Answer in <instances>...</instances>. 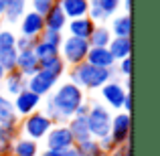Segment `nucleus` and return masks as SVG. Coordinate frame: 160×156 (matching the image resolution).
<instances>
[{
    "mask_svg": "<svg viewBox=\"0 0 160 156\" xmlns=\"http://www.w3.org/2000/svg\"><path fill=\"white\" fill-rule=\"evenodd\" d=\"M87 112H89V102L85 99L83 103H79V108L75 109V113H73V116H77V118H85V116H87Z\"/></svg>",
    "mask_w": 160,
    "mask_h": 156,
    "instance_id": "obj_38",
    "label": "nucleus"
},
{
    "mask_svg": "<svg viewBox=\"0 0 160 156\" xmlns=\"http://www.w3.org/2000/svg\"><path fill=\"white\" fill-rule=\"evenodd\" d=\"M109 41H112L109 28L106 24H95V28L91 33V37L87 39V43H89V47H108Z\"/></svg>",
    "mask_w": 160,
    "mask_h": 156,
    "instance_id": "obj_25",
    "label": "nucleus"
},
{
    "mask_svg": "<svg viewBox=\"0 0 160 156\" xmlns=\"http://www.w3.org/2000/svg\"><path fill=\"white\" fill-rule=\"evenodd\" d=\"M6 156H12V154H6Z\"/></svg>",
    "mask_w": 160,
    "mask_h": 156,
    "instance_id": "obj_44",
    "label": "nucleus"
},
{
    "mask_svg": "<svg viewBox=\"0 0 160 156\" xmlns=\"http://www.w3.org/2000/svg\"><path fill=\"white\" fill-rule=\"evenodd\" d=\"M27 6H28V0H8V6H6V12L2 16V23L6 24H18L20 16L27 12Z\"/></svg>",
    "mask_w": 160,
    "mask_h": 156,
    "instance_id": "obj_22",
    "label": "nucleus"
},
{
    "mask_svg": "<svg viewBox=\"0 0 160 156\" xmlns=\"http://www.w3.org/2000/svg\"><path fill=\"white\" fill-rule=\"evenodd\" d=\"M2 87L4 91L2 93H6L8 98H14V95H18L22 89H27V77H24L22 73H18V71H8L6 75H4V81H2Z\"/></svg>",
    "mask_w": 160,
    "mask_h": 156,
    "instance_id": "obj_15",
    "label": "nucleus"
},
{
    "mask_svg": "<svg viewBox=\"0 0 160 156\" xmlns=\"http://www.w3.org/2000/svg\"><path fill=\"white\" fill-rule=\"evenodd\" d=\"M122 112H126V113L132 112V93H128V95L124 98V103H122Z\"/></svg>",
    "mask_w": 160,
    "mask_h": 156,
    "instance_id": "obj_39",
    "label": "nucleus"
},
{
    "mask_svg": "<svg viewBox=\"0 0 160 156\" xmlns=\"http://www.w3.org/2000/svg\"><path fill=\"white\" fill-rule=\"evenodd\" d=\"M67 128H69V132H71V136H73L75 144L85 142V140H91V134H89V128H87V120H85V118L73 116L69 122H67Z\"/></svg>",
    "mask_w": 160,
    "mask_h": 156,
    "instance_id": "obj_21",
    "label": "nucleus"
},
{
    "mask_svg": "<svg viewBox=\"0 0 160 156\" xmlns=\"http://www.w3.org/2000/svg\"><path fill=\"white\" fill-rule=\"evenodd\" d=\"M120 6L126 10V14H130V8H132V0H122V4H120Z\"/></svg>",
    "mask_w": 160,
    "mask_h": 156,
    "instance_id": "obj_40",
    "label": "nucleus"
},
{
    "mask_svg": "<svg viewBox=\"0 0 160 156\" xmlns=\"http://www.w3.org/2000/svg\"><path fill=\"white\" fill-rule=\"evenodd\" d=\"M45 144L51 150H61V148H73L75 142L67 124H53V128L45 136Z\"/></svg>",
    "mask_w": 160,
    "mask_h": 156,
    "instance_id": "obj_10",
    "label": "nucleus"
},
{
    "mask_svg": "<svg viewBox=\"0 0 160 156\" xmlns=\"http://www.w3.org/2000/svg\"><path fill=\"white\" fill-rule=\"evenodd\" d=\"M108 28L112 33V37H126V39H130V35H132V16L130 14L112 16Z\"/></svg>",
    "mask_w": 160,
    "mask_h": 156,
    "instance_id": "obj_18",
    "label": "nucleus"
},
{
    "mask_svg": "<svg viewBox=\"0 0 160 156\" xmlns=\"http://www.w3.org/2000/svg\"><path fill=\"white\" fill-rule=\"evenodd\" d=\"M85 102V91L73 85L71 81H59L57 87L43 98L41 112L53 122V124H67L73 118L79 103Z\"/></svg>",
    "mask_w": 160,
    "mask_h": 156,
    "instance_id": "obj_1",
    "label": "nucleus"
},
{
    "mask_svg": "<svg viewBox=\"0 0 160 156\" xmlns=\"http://www.w3.org/2000/svg\"><path fill=\"white\" fill-rule=\"evenodd\" d=\"M55 4H59L67 20L87 16V0H55Z\"/></svg>",
    "mask_w": 160,
    "mask_h": 156,
    "instance_id": "obj_17",
    "label": "nucleus"
},
{
    "mask_svg": "<svg viewBox=\"0 0 160 156\" xmlns=\"http://www.w3.org/2000/svg\"><path fill=\"white\" fill-rule=\"evenodd\" d=\"M28 4H31V8H28V10H32V12H37V14L45 16L53 8L55 2H53V0H28Z\"/></svg>",
    "mask_w": 160,
    "mask_h": 156,
    "instance_id": "obj_32",
    "label": "nucleus"
},
{
    "mask_svg": "<svg viewBox=\"0 0 160 156\" xmlns=\"http://www.w3.org/2000/svg\"><path fill=\"white\" fill-rule=\"evenodd\" d=\"M108 51L112 53V57L118 61L122 59H128L130 53H132V39H126V37H112L108 45Z\"/></svg>",
    "mask_w": 160,
    "mask_h": 156,
    "instance_id": "obj_20",
    "label": "nucleus"
},
{
    "mask_svg": "<svg viewBox=\"0 0 160 156\" xmlns=\"http://www.w3.org/2000/svg\"><path fill=\"white\" fill-rule=\"evenodd\" d=\"M0 28H2V16H0Z\"/></svg>",
    "mask_w": 160,
    "mask_h": 156,
    "instance_id": "obj_43",
    "label": "nucleus"
},
{
    "mask_svg": "<svg viewBox=\"0 0 160 156\" xmlns=\"http://www.w3.org/2000/svg\"><path fill=\"white\" fill-rule=\"evenodd\" d=\"M112 109H108L102 102H89V112H87V128L93 140L108 136L109 134V124H112Z\"/></svg>",
    "mask_w": 160,
    "mask_h": 156,
    "instance_id": "obj_3",
    "label": "nucleus"
},
{
    "mask_svg": "<svg viewBox=\"0 0 160 156\" xmlns=\"http://www.w3.org/2000/svg\"><path fill=\"white\" fill-rule=\"evenodd\" d=\"M87 51H89V43H87V41L65 35L61 47H59V57L63 59V63H65L67 67H75V65L85 61Z\"/></svg>",
    "mask_w": 160,
    "mask_h": 156,
    "instance_id": "obj_5",
    "label": "nucleus"
},
{
    "mask_svg": "<svg viewBox=\"0 0 160 156\" xmlns=\"http://www.w3.org/2000/svg\"><path fill=\"white\" fill-rule=\"evenodd\" d=\"M59 81H61V79L55 77L53 73L39 69L35 75H31V77L27 79V89L32 91V93H37L39 98H47V95L51 93L55 87H57Z\"/></svg>",
    "mask_w": 160,
    "mask_h": 156,
    "instance_id": "obj_7",
    "label": "nucleus"
},
{
    "mask_svg": "<svg viewBox=\"0 0 160 156\" xmlns=\"http://www.w3.org/2000/svg\"><path fill=\"white\" fill-rule=\"evenodd\" d=\"M39 156H75V148H61V150L45 148V150H41Z\"/></svg>",
    "mask_w": 160,
    "mask_h": 156,
    "instance_id": "obj_35",
    "label": "nucleus"
},
{
    "mask_svg": "<svg viewBox=\"0 0 160 156\" xmlns=\"http://www.w3.org/2000/svg\"><path fill=\"white\" fill-rule=\"evenodd\" d=\"M53 128V122L45 116L43 112H35L27 118H20L18 120V130H20V136L28 138V140H35L41 142L45 140V136L49 134V130Z\"/></svg>",
    "mask_w": 160,
    "mask_h": 156,
    "instance_id": "obj_4",
    "label": "nucleus"
},
{
    "mask_svg": "<svg viewBox=\"0 0 160 156\" xmlns=\"http://www.w3.org/2000/svg\"><path fill=\"white\" fill-rule=\"evenodd\" d=\"M4 75H6V71H4L2 65H0V85H2V81H4Z\"/></svg>",
    "mask_w": 160,
    "mask_h": 156,
    "instance_id": "obj_42",
    "label": "nucleus"
},
{
    "mask_svg": "<svg viewBox=\"0 0 160 156\" xmlns=\"http://www.w3.org/2000/svg\"><path fill=\"white\" fill-rule=\"evenodd\" d=\"M63 39H65V33H57V31H47V28H45V31L41 33V37H39V41H43V43L51 45V47H57V49L61 47Z\"/></svg>",
    "mask_w": 160,
    "mask_h": 156,
    "instance_id": "obj_30",
    "label": "nucleus"
},
{
    "mask_svg": "<svg viewBox=\"0 0 160 156\" xmlns=\"http://www.w3.org/2000/svg\"><path fill=\"white\" fill-rule=\"evenodd\" d=\"M32 53L37 55V59H39V61H43V59H49V57L59 55V49L57 47H51V45H47V43H43V41H37Z\"/></svg>",
    "mask_w": 160,
    "mask_h": 156,
    "instance_id": "obj_29",
    "label": "nucleus"
},
{
    "mask_svg": "<svg viewBox=\"0 0 160 156\" xmlns=\"http://www.w3.org/2000/svg\"><path fill=\"white\" fill-rule=\"evenodd\" d=\"M41 102H43V98H39L37 93H32V91H28V89H22L18 95L12 98V105H14V112H16V116H18V120L39 112Z\"/></svg>",
    "mask_w": 160,
    "mask_h": 156,
    "instance_id": "obj_9",
    "label": "nucleus"
},
{
    "mask_svg": "<svg viewBox=\"0 0 160 156\" xmlns=\"http://www.w3.org/2000/svg\"><path fill=\"white\" fill-rule=\"evenodd\" d=\"M39 59H37V55L32 51H18V57H16V71L18 73H22L24 77H31V75H35L37 71H39Z\"/></svg>",
    "mask_w": 160,
    "mask_h": 156,
    "instance_id": "obj_16",
    "label": "nucleus"
},
{
    "mask_svg": "<svg viewBox=\"0 0 160 156\" xmlns=\"http://www.w3.org/2000/svg\"><path fill=\"white\" fill-rule=\"evenodd\" d=\"M116 73H118V77H130L132 75V57H128V59H122V61H118L116 63Z\"/></svg>",
    "mask_w": 160,
    "mask_h": 156,
    "instance_id": "obj_33",
    "label": "nucleus"
},
{
    "mask_svg": "<svg viewBox=\"0 0 160 156\" xmlns=\"http://www.w3.org/2000/svg\"><path fill=\"white\" fill-rule=\"evenodd\" d=\"M95 28V23L89 18V16H81V18H73V20H67V35L69 37H77V39H83L87 41L91 37V33H93Z\"/></svg>",
    "mask_w": 160,
    "mask_h": 156,
    "instance_id": "obj_12",
    "label": "nucleus"
},
{
    "mask_svg": "<svg viewBox=\"0 0 160 156\" xmlns=\"http://www.w3.org/2000/svg\"><path fill=\"white\" fill-rule=\"evenodd\" d=\"M16 49V33L12 28H0V53Z\"/></svg>",
    "mask_w": 160,
    "mask_h": 156,
    "instance_id": "obj_28",
    "label": "nucleus"
},
{
    "mask_svg": "<svg viewBox=\"0 0 160 156\" xmlns=\"http://www.w3.org/2000/svg\"><path fill=\"white\" fill-rule=\"evenodd\" d=\"M120 4H122V0H99L102 12H103V16H106L108 20L112 18V16L118 14V10H120Z\"/></svg>",
    "mask_w": 160,
    "mask_h": 156,
    "instance_id": "obj_31",
    "label": "nucleus"
},
{
    "mask_svg": "<svg viewBox=\"0 0 160 156\" xmlns=\"http://www.w3.org/2000/svg\"><path fill=\"white\" fill-rule=\"evenodd\" d=\"M6 6H8V0H0V16H4V12H6Z\"/></svg>",
    "mask_w": 160,
    "mask_h": 156,
    "instance_id": "obj_41",
    "label": "nucleus"
},
{
    "mask_svg": "<svg viewBox=\"0 0 160 156\" xmlns=\"http://www.w3.org/2000/svg\"><path fill=\"white\" fill-rule=\"evenodd\" d=\"M20 136L18 122H8V124H0V156H6L12 152V144L16 138Z\"/></svg>",
    "mask_w": 160,
    "mask_h": 156,
    "instance_id": "obj_13",
    "label": "nucleus"
},
{
    "mask_svg": "<svg viewBox=\"0 0 160 156\" xmlns=\"http://www.w3.org/2000/svg\"><path fill=\"white\" fill-rule=\"evenodd\" d=\"M73 148H75V156H108L99 148L98 140H93V138H91V140H85V142H79Z\"/></svg>",
    "mask_w": 160,
    "mask_h": 156,
    "instance_id": "obj_27",
    "label": "nucleus"
},
{
    "mask_svg": "<svg viewBox=\"0 0 160 156\" xmlns=\"http://www.w3.org/2000/svg\"><path fill=\"white\" fill-rule=\"evenodd\" d=\"M43 31H45L43 16L27 8V12H24V14L20 16V20H18V35L31 37V39H39Z\"/></svg>",
    "mask_w": 160,
    "mask_h": 156,
    "instance_id": "obj_11",
    "label": "nucleus"
},
{
    "mask_svg": "<svg viewBox=\"0 0 160 156\" xmlns=\"http://www.w3.org/2000/svg\"><path fill=\"white\" fill-rule=\"evenodd\" d=\"M39 67L43 71H49V73H53L55 77L61 79L63 75L67 73V65L63 63V59L59 57V55H55V57H49V59H43V61H39Z\"/></svg>",
    "mask_w": 160,
    "mask_h": 156,
    "instance_id": "obj_24",
    "label": "nucleus"
},
{
    "mask_svg": "<svg viewBox=\"0 0 160 156\" xmlns=\"http://www.w3.org/2000/svg\"><path fill=\"white\" fill-rule=\"evenodd\" d=\"M39 39H31V37L16 35V51H32Z\"/></svg>",
    "mask_w": 160,
    "mask_h": 156,
    "instance_id": "obj_34",
    "label": "nucleus"
},
{
    "mask_svg": "<svg viewBox=\"0 0 160 156\" xmlns=\"http://www.w3.org/2000/svg\"><path fill=\"white\" fill-rule=\"evenodd\" d=\"M130 91L124 89L120 79H112L106 85L99 89V95H102V103L106 105L108 109H113V112H122V103H124V98Z\"/></svg>",
    "mask_w": 160,
    "mask_h": 156,
    "instance_id": "obj_6",
    "label": "nucleus"
},
{
    "mask_svg": "<svg viewBox=\"0 0 160 156\" xmlns=\"http://www.w3.org/2000/svg\"><path fill=\"white\" fill-rule=\"evenodd\" d=\"M67 77H69L67 81H71L73 85H77L83 91H95V89L99 91L108 81L118 79V73L116 69H99V67H93L83 61L75 67H69Z\"/></svg>",
    "mask_w": 160,
    "mask_h": 156,
    "instance_id": "obj_2",
    "label": "nucleus"
},
{
    "mask_svg": "<svg viewBox=\"0 0 160 156\" xmlns=\"http://www.w3.org/2000/svg\"><path fill=\"white\" fill-rule=\"evenodd\" d=\"M53 2H55V0H53Z\"/></svg>",
    "mask_w": 160,
    "mask_h": 156,
    "instance_id": "obj_45",
    "label": "nucleus"
},
{
    "mask_svg": "<svg viewBox=\"0 0 160 156\" xmlns=\"http://www.w3.org/2000/svg\"><path fill=\"white\" fill-rule=\"evenodd\" d=\"M108 156H130V142H126V144H118Z\"/></svg>",
    "mask_w": 160,
    "mask_h": 156,
    "instance_id": "obj_37",
    "label": "nucleus"
},
{
    "mask_svg": "<svg viewBox=\"0 0 160 156\" xmlns=\"http://www.w3.org/2000/svg\"><path fill=\"white\" fill-rule=\"evenodd\" d=\"M8 122H18V116L14 112L12 99L0 91V124H8Z\"/></svg>",
    "mask_w": 160,
    "mask_h": 156,
    "instance_id": "obj_26",
    "label": "nucleus"
},
{
    "mask_svg": "<svg viewBox=\"0 0 160 156\" xmlns=\"http://www.w3.org/2000/svg\"><path fill=\"white\" fill-rule=\"evenodd\" d=\"M43 23H45V28H47V31L63 33L65 27H67V16L63 14V10L59 8V4H53V8L43 16Z\"/></svg>",
    "mask_w": 160,
    "mask_h": 156,
    "instance_id": "obj_19",
    "label": "nucleus"
},
{
    "mask_svg": "<svg viewBox=\"0 0 160 156\" xmlns=\"http://www.w3.org/2000/svg\"><path fill=\"white\" fill-rule=\"evenodd\" d=\"M10 154L12 156H39L41 154L39 142L18 136V138H16V142L12 144V152Z\"/></svg>",
    "mask_w": 160,
    "mask_h": 156,
    "instance_id": "obj_23",
    "label": "nucleus"
},
{
    "mask_svg": "<svg viewBox=\"0 0 160 156\" xmlns=\"http://www.w3.org/2000/svg\"><path fill=\"white\" fill-rule=\"evenodd\" d=\"M85 63H89L93 67H99V69H113L116 67V59L112 57L108 47H89Z\"/></svg>",
    "mask_w": 160,
    "mask_h": 156,
    "instance_id": "obj_14",
    "label": "nucleus"
},
{
    "mask_svg": "<svg viewBox=\"0 0 160 156\" xmlns=\"http://www.w3.org/2000/svg\"><path fill=\"white\" fill-rule=\"evenodd\" d=\"M98 144H99V148H102L106 154H109L113 148H116V142L112 140V136H109V134H108V136H103V138H99V140H98Z\"/></svg>",
    "mask_w": 160,
    "mask_h": 156,
    "instance_id": "obj_36",
    "label": "nucleus"
},
{
    "mask_svg": "<svg viewBox=\"0 0 160 156\" xmlns=\"http://www.w3.org/2000/svg\"><path fill=\"white\" fill-rule=\"evenodd\" d=\"M130 132H132V118L126 112H116L112 116V124H109V136L118 144H126L130 142Z\"/></svg>",
    "mask_w": 160,
    "mask_h": 156,
    "instance_id": "obj_8",
    "label": "nucleus"
}]
</instances>
